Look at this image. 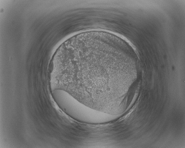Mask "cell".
Listing matches in <instances>:
<instances>
[{
    "mask_svg": "<svg viewBox=\"0 0 185 148\" xmlns=\"http://www.w3.org/2000/svg\"><path fill=\"white\" fill-rule=\"evenodd\" d=\"M118 46L102 36L77 38L66 51L59 70L64 90L73 96L92 101H104L113 96L114 83L111 72L118 64Z\"/></svg>",
    "mask_w": 185,
    "mask_h": 148,
    "instance_id": "obj_1",
    "label": "cell"
}]
</instances>
